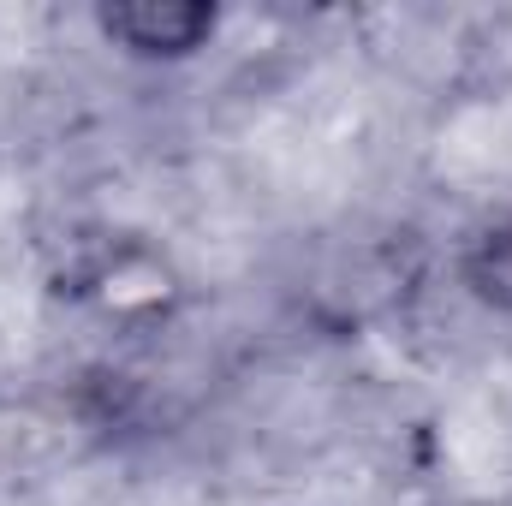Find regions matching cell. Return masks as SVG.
I'll return each mask as SVG.
<instances>
[{"label": "cell", "mask_w": 512, "mask_h": 506, "mask_svg": "<svg viewBox=\"0 0 512 506\" xmlns=\"http://www.w3.org/2000/svg\"><path fill=\"white\" fill-rule=\"evenodd\" d=\"M96 36L137 66H185L221 36V6H209V0H114V6H96Z\"/></svg>", "instance_id": "1"}, {"label": "cell", "mask_w": 512, "mask_h": 506, "mask_svg": "<svg viewBox=\"0 0 512 506\" xmlns=\"http://www.w3.org/2000/svg\"><path fill=\"white\" fill-rule=\"evenodd\" d=\"M453 286L489 310V316H512V209L477 221L459 251H453Z\"/></svg>", "instance_id": "2"}]
</instances>
